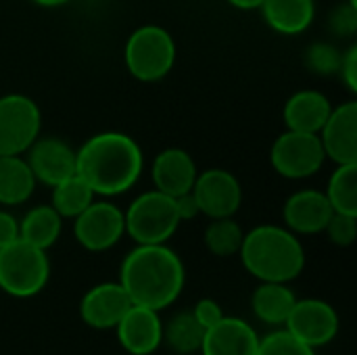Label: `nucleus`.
Listing matches in <instances>:
<instances>
[{
    "instance_id": "32",
    "label": "nucleus",
    "mask_w": 357,
    "mask_h": 355,
    "mask_svg": "<svg viewBox=\"0 0 357 355\" xmlns=\"http://www.w3.org/2000/svg\"><path fill=\"white\" fill-rule=\"evenodd\" d=\"M192 316H195V318H197V322L207 331L209 326L218 324L226 314H224L222 305H220L215 299L205 297V299H199V301H197V305L192 308Z\"/></svg>"
},
{
    "instance_id": "34",
    "label": "nucleus",
    "mask_w": 357,
    "mask_h": 355,
    "mask_svg": "<svg viewBox=\"0 0 357 355\" xmlns=\"http://www.w3.org/2000/svg\"><path fill=\"white\" fill-rule=\"evenodd\" d=\"M17 239H19V220L13 213L0 209V249Z\"/></svg>"
},
{
    "instance_id": "29",
    "label": "nucleus",
    "mask_w": 357,
    "mask_h": 355,
    "mask_svg": "<svg viewBox=\"0 0 357 355\" xmlns=\"http://www.w3.org/2000/svg\"><path fill=\"white\" fill-rule=\"evenodd\" d=\"M341 56H343V52H339L333 44L316 42L307 48L305 63L318 75H333V73H339Z\"/></svg>"
},
{
    "instance_id": "16",
    "label": "nucleus",
    "mask_w": 357,
    "mask_h": 355,
    "mask_svg": "<svg viewBox=\"0 0 357 355\" xmlns=\"http://www.w3.org/2000/svg\"><path fill=\"white\" fill-rule=\"evenodd\" d=\"M132 301L119 282H102L92 287L79 301V316L84 324L96 331H113Z\"/></svg>"
},
{
    "instance_id": "1",
    "label": "nucleus",
    "mask_w": 357,
    "mask_h": 355,
    "mask_svg": "<svg viewBox=\"0 0 357 355\" xmlns=\"http://www.w3.org/2000/svg\"><path fill=\"white\" fill-rule=\"evenodd\" d=\"M144 169L140 144L123 132H100L75 151V174L98 197H117L136 186Z\"/></svg>"
},
{
    "instance_id": "31",
    "label": "nucleus",
    "mask_w": 357,
    "mask_h": 355,
    "mask_svg": "<svg viewBox=\"0 0 357 355\" xmlns=\"http://www.w3.org/2000/svg\"><path fill=\"white\" fill-rule=\"evenodd\" d=\"M331 29L337 36H354L357 29V6L351 2L339 4L333 13H331Z\"/></svg>"
},
{
    "instance_id": "2",
    "label": "nucleus",
    "mask_w": 357,
    "mask_h": 355,
    "mask_svg": "<svg viewBox=\"0 0 357 355\" xmlns=\"http://www.w3.org/2000/svg\"><path fill=\"white\" fill-rule=\"evenodd\" d=\"M184 280V264L167 245H136L119 270V285L130 301L155 312L169 308L180 297Z\"/></svg>"
},
{
    "instance_id": "11",
    "label": "nucleus",
    "mask_w": 357,
    "mask_h": 355,
    "mask_svg": "<svg viewBox=\"0 0 357 355\" xmlns=\"http://www.w3.org/2000/svg\"><path fill=\"white\" fill-rule=\"evenodd\" d=\"M284 331H289L305 345L318 349L337 337L339 314L331 303L322 299H297L284 322Z\"/></svg>"
},
{
    "instance_id": "26",
    "label": "nucleus",
    "mask_w": 357,
    "mask_h": 355,
    "mask_svg": "<svg viewBox=\"0 0 357 355\" xmlns=\"http://www.w3.org/2000/svg\"><path fill=\"white\" fill-rule=\"evenodd\" d=\"M324 195L335 213L357 216V163L337 165Z\"/></svg>"
},
{
    "instance_id": "30",
    "label": "nucleus",
    "mask_w": 357,
    "mask_h": 355,
    "mask_svg": "<svg viewBox=\"0 0 357 355\" xmlns=\"http://www.w3.org/2000/svg\"><path fill=\"white\" fill-rule=\"evenodd\" d=\"M324 232L328 234L331 243L337 247H349L357 239V216L347 213H333Z\"/></svg>"
},
{
    "instance_id": "18",
    "label": "nucleus",
    "mask_w": 357,
    "mask_h": 355,
    "mask_svg": "<svg viewBox=\"0 0 357 355\" xmlns=\"http://www.w3.org/2000/svg\"><path fill=\"white\" fill-rule=\"evenodd\" d=\"M197 163L184 149H165L161 151L151 167L153 184L159 192H165L169 197H180L192 190L197 180Z\"/></svg>"
},
{
    "instance_id": "9",
    "label": "nucleus",
    "mask_w": 357,
    "mask_h": 355,
    "mask_svg": "<svg viewBox=\"0 0 357 355\" xmlns=\"http://www.w3.org/2000/svg\"><path fill=\"white\" fill-rule=\"evenodd\" d=\"M73 234L86 251H107L126 234L123 209L111 201H92L73 220Z\"/></svg>"
},
{
    "instance_id": "23",
    "label": "nucleus",
    "mask_w": 357,
    "mask_h": 355,
    "mask_svg": "<svg viewBox=\"0 0 357 355\" xmlns=\"http://www.w3.org/2000/svg\"><path fill=\"white\" fill-rule=\"evenodd\" d=\"M63 218L52 205H38L29 209L19 222V239L48 251L61 236Z\"/></svg>"
},
{
    "instance_id": "20",
    "label": "nucleus",
    "mask_w": 357,
    "mask_h": 355,
    "mask_svg": "<svg viewBox=\"0 0 357 355\" xmlns=\"http://www.w3.org/2000/svg\"><path fill=\"white\" fill-rule=\"evenodd\" d=\"M266 23L282 33V36H297L303 33L316 17V2L314 0H264L259 6Z\"/></svg>"
},
{
    "instance_id": "6",
    "label": "nucleus",
    "mask_w": 357,
    "mask_h": 355,
    "mask_svg": "<svg viewBox=\"0 0 357 355\" xmlns=\"http://www.w3.org/2000/svg\"><path fill=\"white\" fill-rule=\"evenodd\" d=\"M128 71L140 82L163 80L176 63V42L172 33L159 25H142L134 29L123 48Z\"/></svg>"
},
{
    "instance_id": "28",
    "label": "nucleus",
    "mask_w": 357,
    "mask_h": 355,
    "mask_svg": "<svg viewBox=\"0 0 357 355\" xmlns=\"http://www.w3.org/2000/svg\"><path fill=\"white\" fill-rule=\"evenodd\" d=\"M255 355H316V349L282 328L259 339V347Z\"/></svg>"
},
{
    "instance_id": "10",
    "label": "nucleus",
    "mask_w": 357,
    "mask_h": 355,
    "mask_svg": "<svg viewBox=\"0 0 357 355\" xmlns=\"http://www.w3.org/2000/svg\"><path fill=\"white\" fill-rule=\"evenodd\" d=\"M190 192L199 205L201 216L211 220L234 218L243 205V186L238 178L222 167H211L199 174Z\"/></svg>"
},
{
    "instance_id": "36",
    "label": "nucleus",
    "mask_w": 357,
    "mask_h": 355,
    "mask_svg": "<svg viewBox=\"0 0 357 355\" xmlns=\"http://www.w3.org/2000/svg\"><path fill=\"white\" fill-rule=\"evenodd\" d=\"M264 0H228V4H232L234 8H241V10H255L261 6Z\"/></svg>"
},
{
    "instance_id": "12",
    "label": "nucleus",
    "mask_w": 357,
    "mask_h": 355,
    "mask_svg": "<svg viewBox=\"0 0 357 355\" xmlns=\"http://www.w3.org/2000/svg\"><path fill=\"white\" fill-rule=\"evenodd\" d=\"M113 331L130 355H151L163 345V320L159 312L144 305L132 303Z\"/></svg>"
},
{
    "instance_id": "13",
    "label": "nucleus",
    "mask_w": 357,
    "mask_h": 355,
    "mask_svg": "<svg viewBox=\"0 0 357 355\" xmlns=\"http://www.w3.org/2000/svg\"><path fill=\"white\" fill-rule=\"evenodd\" d=\"M318 136L322 140L326 159H333L337 165L357 163L356 100H347L341 107H335Z\"/></svg>"
},
{
    "instance_id": "5",
    "label": "nucleus",
    "mask_w": 357,
    "mask_h": 355,
    "mask_svg": "<svg viewBox=\"0 0 357 355\" xmlns=\"http://www.w3.org/2000/svg\"><path fill=\"white\" fill-rule=\"evenodd\" d=\"M50 278V262L44 249L21 239L0 249V289L17 299L38 295Z\"/></svg>"
},
{
    "instance_id": "27",
    "label": "nucleus",
    "mask_w": 357,
    "mask_h": 355,
    "mask_svg": "<svg viewBox=\"0 0 357 355\" xmlns=\"http://www.w3.org/2000/svg\"><path fill=\"white\" fill-rule=\"evenodd\" d=\"M245 239L243 226L234 218H218L205 230V247L218 257L238 255Z\"/></svg>"
},
{
    "instance_id": "25",
    "label": "nucleus",
    "mask_w": 357,
    "mask_h": 355,
    "mask_svg": "<svg viewBox=\"0 0 357 355\" xmlns=\"http://www.w3.org/2000/svg\"><path fill=\"white\" fill-rule=\"evenodd\" d=\"M94 192L92 188L86 184L84 178H79L77 174L65 178L63 182L52 186V207L56 209V213L65 220H75L92 201H94Z\"/></svg>"
},
{
    "instance_id": "33",
    "label": "nucleus",
    "mask_w": 357,
    "mask_h": 355,
    "mask_svg": "<svg viewBox=\"0 0 357 355\" xmlns=\"http://www.w3.org/2000/svg\"><path fill=\"white\" fill-rule=\"evenodd\" d=\"M341 80L345 82V86L357 92V46L354 44L347 52H343L341 56V67H339Z\"/></svg>"
},
{
    "instance_id": "14",
    "label": "nucleus",
    "mask_w": 357,
    "mask_h": 355,
    "mask_svg": "<svg viewBox=\"0 0 357 355\" xmlns=\"http://www.w3.org/2000/svg\"><path fill=\"white\" fill-rule=\"evenodd\" d=\"M25 153L36 182L54 186L75 174V151L61 138L38 136Z\"/></svg>"
},
{
    "instance_id": "19",
    "label": "nucleus",
    "mask_w": 357,
    "mask_h": 355,
    "mask_svg": "<svg viewBox=\"0 0 357 355\" xmlns=\"http://www.w3.org/2000/svg\"><path fill=\"white\" fill-rule=\"evenodd\" d=\"M331 111H333V105L326 94L318 90H299L287 100L282 119H284L287 130L320 134Z\"/></svg>"
},
{
    "instance_id": "17",
    "label": "nucleus",
    "mask_w": 357,
    "mask_h": 355,
    "mask_svg": "<svg viewBox=\"0 0 357 355\" xmlns=\"http://www.w3.org/2000/svg\"><path fill=\"white\" fill-rule=\"evenodd\" d=\"M257 347L259 337L249 322L224 316L205 331L199 352L201 355H255Z\"/></svg>"
},
{
    "instance_id": "37",
    "label": "nucleus",
    "mask_w": 357,
    "mask_h": 355,
    "mask_svg": "<svg viewBox=\"0 0 357 355\" xmlns=\"http://www.w3.org/2000/svg\"><path fill=\"white\" fill-rule=\"evenodd\" d=\"M31 2L38 4V6H44V8H56V6H63V4H67L71 0H31Z\"/></svg>"
},
{
    "instance_id": "8",
    "label": "nucleus",
    "mask_w": 357,
    "mask_h": 355,
    "mask_svg": "<svg viewBox=\"0 0 357 355\" xmlns=\"http://www.w3.org/2000/svg\"><path fill=\"white\" fill-rule=\"evenodd\" d=\"M42 115L25 94L0 96V155H23L40 136Z\"/></svg>"
},
{
    "instance_id": "3",
    "label": "nucleus",
    "mask_w": 357,
    "mask_h": 355,
    "mask_svg": "<svg viewBox=\"0 0 357 355\" xmlns=\"http://www.w3.org/2000/svg\"><path fill=\"white\" fill-rule=\"evenodd\" d=\"M238 255L259 282H293L305 268V249L287 226L261 224L245 232Z\"/></svg>"
},
{
    "instance_id": "35",
    "label": "nucleus",
    "mask_w": 357,
    "mask_h": 355,
    "mask_svg": "<svg viewBox=\"0 0 357 355\" xmlns=\"http://www.w3.org/2000/svg\"><path fill=\"white\" fill-rule=\"evenodd\" d=\"M176 199V209H178V216H180V222H188V220H195L201 216L199 211V205L192 197V192H186V195H180V197H174Z\"/></svg>"
},
{
    "instance_id": "15",
    "label": "nucleus",
    "mask_w": 357,
    "mask_h": 355,
    "mask_svg": "<svg viewBox=\"0 0 357 355\" xmlns=\"http://www.w3.org/2000/svg\"><path fill=\"white\" fill-rule=\"evenodd\" d=\"M333 213L335 211L324 190H316V188H303V190L293 192L282 207L284 226L291 232L303 234V236L324 232Z\"/></svg>"
},
{
    "instance_id": "24",
    "label": "nucleus",
    "mask_w": 357,
    "mask_h": 355,
    "mask_svg": "<svg viewBox=\"0 0 357 355\" xmlns=\"http://www.w3.org/2000/svg\"><path fill=\"white\" fill-rule=\"evenodd\" d=\"M205 328L192 312H180L163 324V343L178 355L197 354L203 343Z\"/></svg>"
},
{
    "instance_id": "4",
    "label": "nucleus",
    "mask_w": 357,
    "mask_h": 355,
    "mask_svg": "<svg viewBox=\"0 0 357 355\" xmlns=\"http://www.w3.org/2000/svg\"><path fill=\"white\" fill-rule=\"evenodd\" d=\"M126 234L136 245H165L180 228L176 199L155 190L136 197L123 211Z\"/></svg>"
},
{
    "instance_id": "21",
    "label": "nucleus",
    "mask_w": 357,
    "mask_h": 355,
    "mask_svg": "<svg viewBox=\"0 0 357 355\" xmlns=\"http://www.w3.org/2000/svg\"><path fill=\"white\" fill-rule=\"evenodd\" d=\"M297 297L289 282H261L251 295V310L255 318L268 326H284Z\"/></svg>"
},
{
    "instance_id": "7",
    "label": "nucleus",
    "mask_w": 357,
    "mask_h": 355,
    "mask_svg": "<svg viewBox=\"0 0 357 355\" xmlns=\"http://www.w3.org/2000/svg\"><path fill=\"white\" fill-rule=\"evenodd\" d=\"M326 161V153L318 134L287 130L270 151V163L276 174L289 180H305L316 176Z\"/></svg>"
},
{
    "instance_id": "22",
    "label": "nucleus",
    "mask_w": 357,
    "mask_h": 355,
    "mask_svg": "<svg viewBox=\"0 0 357 355\" xmlns=\"http://www.w3.org/2000/svg\"><path fill=\"white\" fill-rule=\"evenodd\" d=\"M36 184L23 155H0V205L15 207L29 201Z\"/></svg>"
}]
</instances>
